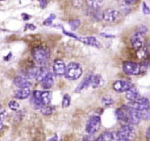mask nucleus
<instances>
[{
	"label": "nucleus",
	"mask_w": 150,
	"mask_h": 141,
	"mask_svg": "<svg viewBox=\"0 0 150 141\" xmlns=\"http://www.w3.org/2000/svg\"><path fill=\"white\" fill-rule=\"evenodd\" d=\"M131 107L135 108L140 113L142 119L149 120L150 118V102L146 98H138L132 102Z\"/></svg>",
	"instance_id": "obj_1"
},
{
	"label": "nucleus",
	"mask_w": 150,
	"mask_h": 141,
	"mask_svg": "<svg viewBox=\"0 0 150 141\" xmlns=\"http://www.w3.org/2000/svg\"><path fill=\"white\" fill-rule=\"evenodd\" d=\"M83 73L82 68L79 63L72 62L66 67L65 76L70 80H78Z\"/></svg>",
	"instance_id": "obj_2"
},
{
	"label": "nucleus",
	"mask_w": 150,
	"mask_h": 141,
	"mask_svg": "<svg viewBox=\"0 0 150 141\" xmlns=\"http://www.w3.org/2000/svg\"><path fill=\"white\" fill-rule=\"evenodd\" d=\"M33 57L38 65L45 66L49 60V51L43 47H36L32 51Z\"/></svg>",
	"instance_id": "obj_3"
},
{
	"label": "nucleus",
	"mask_w": 150,
	"mask_h": 141,
	"mask_svg": "<svg viewBox=\"0 0 150 141\" xmlns=\"http://www.w3.org/2000/svg\"><path fill=\"white\" fill-rule=\"evenodd\" d=\"M123 70L126 75H140L141 73L143 72L144 68H146L143 65L137 63H133V62H125L123 63Z\"/></svg>",
	"instance_id": "obj_4"
},
{
	"label": "nucleus",
	"mask_w": 150,
	"mask_h": 141,
	"mask_svg": "<svg viewBox=\"0 0 150 141\" xmlns=\"http://www.w3.org/2000/svg\"><path fill=\"white\" fill-rule=\"evenodd\" d=\"M116 137L117 139H125V140H132L136 137L135 128L132 127V125L125 124L118 131Z\"/></svg>",
	"instance_id": "obj_5"
},
{
	"label": "nucleus",
	"mask_w": 150,
	"mask_h": 141,
	"mask_svg": "<svg viewBox=\"0 0 150 141\" xmlns=\"http://www.w3.org/2000/svg\"><path fill=\"white\" fill-rule=\"evenodd\" d=\"M101 127V118L98 115H93L91 116L89 121L86 123L85 126V130L87 132V133H89L90 135L95 134L96 132L99 130Z\"/></svg>",
	"instance_id": "obj_6"
},
{
	"label": "nucleus",
	"mask_w": 150,
	"mask_h": 141,
	"mask_svg": "<svg viewBox=\"0 0 150 141\" xmlns=\"http://www.w3.org/2000/svg\"><path fill=\"white\" fill-rule=\"evenodd\" d=\"M32 97L38 100L44 106V105H49L52 99V93L50 91H44V92L35 91L33 92Z\"/></svg>",
	"instance_id": "obj_7"
},
{
	"label": "nucleus",
	"mask_w": 150,
	"mask_h": 141,
	"mask_svg": "<svg viewBox=\"0 0 150 141\" xmlns=\"http://www.w3.org/2000/svg\"><path fill=\"white\" fill-rule=\"evenodd\" d=\"M120 16L119 10L114 9H107L103 14V19L107 22H115Z\"/></svg>",
	"instance_id": "obj_8"
},
{
	"label": "nucleus",
	"mask_w": 150,
	"mask_h": 141,
	"mask_svg": "<svg viewBox=\"0 0 150 141\" xmlns=\"http://www.w3.org/2000/svg\"><path fill=\"white\" fill-rule=\"evenodd\" d=\"M142 120L140 113L135 108L128 106V123L130 125H137Z\"/></svg>",
	"instance_id": "obj_9"
},
{
	"label": "nucleus",
	"mask_w": 150,
	"mask_h": 141,
	"mask_svg": "<svg viewBox=\"0 0 150 141\" xmlns=\"http://www.w3.org/2000/svg\"><path fill=\"white\" fill-rule=\"evenodd\" d=\"M144 33H141L140 31H137L131 37V45L137 51L140 49L144 45Z\"/></svg>",
	"instance_id": "obj_10"
},
{
	"label": "nucleus",
	"mask_w": 150,
	"mask_h": 141,
	"mask_svg": "<svg viewBox=\"0 0 150 141\" xmlns=\"http://www.w3.org/2000/svg\"><path fill=\"white\" fill-rule=\"evenodd\" d=\"M53 72L54 75L57 76H62L65 75L66 65L64 62L61 59H56L53 64Z\"/></svg>",
	"instance_id": "obj_11"
},
{
	"label": "nucleus",
	"mask_w": 150,
	"mask_h": 141,
	"mask_svg": "<svg viewBox=\"0 0 150 141\" xmlns=\"http://www.w3.org/2000/svg\"><path fill=\"white\" fill-rule=\"evenodd\" d=\"M132 86V85L125 80H117L113 83V89L117 93H125Z\"/></svg>",
	"instance_id": "obj_12"
},
{
	"label": "nucleus",
	"mask_w": 150,
	"mask_h": 141,
	"mask_svg": "<svg viewBox=\"0 0 150 141\" xmlns=\"http://www.w3.org/2000/svg\"><path fill=\"white\" fill-rule=\"evenodd\" d=\"M115 115L117 116V119L121 122L125 124H129L128 123V106H124L122 108L118 109L115 111Z\"/></svg>",
	"instance_id": "obj_13"
},
{
	"label": "nucleus",
	"mask_w": 150,
	"mask_h": 141,
	"mask_svg": "<svg viewBox=\"0 0 150 141\" xmlns=\"http://www.w3.org/2000/svg\"><path fill=\"white\" fill-rule=\"evenodd\" d=\"M14 84L19 88H27L32 86V81L25 76H16L14 80Z\"/></svg>",
	"instance_id": "obj_14"
},
{
	"label": "nucleus",
	"mask_w": 150,
	"mask_h": 141,
	"mask_svg": "<svg viewBox=\"0 0 150 141\" xmlns=\"http://www.w3.org/2000/svg\"><path fill=\"white\" fill-rule=\"evenodd\" d=\"M54 84H55V75H54V73L48 72V74L45 75V77L41 81L42 87L45 89H50L54 85Z\"/></svg>",
	"instance_id": "obj_15"
},
{
	"label": "nucleus",
	"mask_w": 150,
	"mask_h": 141,
	"mask_svg": "<svg viewBox=\"0 0 150 141\" xmlns=\"http://www.w3.org/2000/svg\"><path fill=\"white\" fill-rule=\"evenodd\" d=\"M91 75H88L76 87L75 93H81L82 91H84L85 89H87L88 87H90L91 86Z\"/></svg>",
	"instance_id": "obj_16"
},
{
	"label": "nucleus",
	"mask_w": 150,
	"mask_h": 141,
	"mask_svg": "<svg viewBox=\"0 0 150 141\" xmlns=\"http://www.w3.org/2000/svg\"><path fill=\"white\" fill-rule=\"evenodd\" d=\"M125 98H126L129 101L134 102V101L137 100L138 98H140V93H139L138 90H137L136 87H132V86H131L129 90H127V91L125 92Z\"/></svg>",
	"instance_id": "obj_17"
},
{
	"label": "nucleus",
	"mask_w": 150,
	"mask_h": 141,
	"mask_svg": "<svg viewBox=\"0 0 150 141\" xmlns=\"http://www.w3.org/2000/svg\"><path fill=\"white\" fill-rule=\"evenodd\" d=\"M15 98L17 99H25L28 98V97L31 95V89L30 87L27 88H21L15 92Z\"/></svg>",
	"instance_id": "obj_18"
},
{
	"label": "nucleus",
	"mask_w": 150,
	"mask_h": 141,
	"mask_svg": "<svg viewBox=\"0 0 150 141\" xmlns=\"http://www.w3.org/2000/svg\"><path fill=\"white\" fill-rule=\"evenodd\" d=\"M104 83L102 75H91V86L96 89L101 87Z\"/></svg>",
	"instance_id": "obj_19"
},
{
	"label": "nucleus",
	"mask_w": 150,
	"mask_h": 141,
	"mask_svg": "<svg viewBox=\"0 0 150 141\" xmlns=\"http://www.w3.org/2000/svg\"><path fill=\"white\" fill-rule=\"evenodd\" d=\"M79 40L82 41L83 43L91 46L96 47V48H100L101 45L100 43L97 41V39L95 37H85V38H79Z\"/></svg>",
	"instance_id": "obj_20"
},
{
	"label": "nucleus",
	"mask_w": 150,
	"mask_h": 141,
	"mask_svg": "<svg viewBox=\"0 0 150 141\" xmlns=\"http://www.w3.org/2000/svg\"><path fill=\"white\" fill-rule=\"evenodd\" d=\"M48 74V71H47L46 68H45L44 66H41V68H38V72H37V75H36V80L38 81L41 82L43 80V79L45 77V75Z\"/></svg>",
	"instance_id": "obj_21"
},
{
	"label": "nucleus",
	"mask_w": 150,
	"mask_h": 141,
	"mask_svg": "<svg viewBox=\"0 0 150 141\" xmlns=\"http://www.w3.org/2000/svg\"><path fill=\"white\" fill-rule=\"evenodd\" d=\"M113 140H114V136L112 132H103V134L95 141H113Z\"/></svg>",
	"instance_id": "obj_22"
},
{
	"label": "nucleus",
	"mask_w": 150,
	"mask_h": 141,
	"mask_svg": "<svg viewBox=\"0 0 150 141\" xmlns=\"http://www.w3.org/2000/svg\"><path fill=\"white\" fill-rule=\"evenodd\" d=\"M103 3V0H87V4L91 9H99Z\"/></svg>",
	"instance_id": "obj_23"
},
{
	"label": "nucleus",
	"mask_w": 150,
	"mask_h": 141,
	"mask_svg": "<svg viewBox=\"0 0 150 141\" xmlns=\"http://www.w3.org/2000/svg\"><path fill=\"white\" fill-rule=\"evenodd\" d=\"M40 110H41L42 114L45 115H51L52 113L54 112V108L50 107L49 105H44Z\"/></svg>",
	"instance_id": "obj_24"
},
{
	"label": "nucleus",
	"mask_w": 150,
	"mask_h": 141,
	"mask_svg": "<svg viewBox=\"0 0 150 141\" xmlns=\"http://www.w3.org/2000/svg\"><path fill=\"white\" fill-rule=\"evenodd\" d=\"M148 56V50L146 49V47L142 46L140 49L137 50V56L140 59H144Z\"/></svg>",
	"instance_id": "obj_25"
},
{
	"label": "nucleus",
	"mask_w": 150,
	"mask_h": 141,
	"mask_svg": "<svg viewBox=\"0 0 150 141\" xmlns=\"http://www.w3.org/2000/svg\"><path fill=\"white\" fill-rule=\"evenodd\" d=\"M9 109L13 111H18L20 110V104L17 101H15V100H12L9 103Z\"/></svg>",
	"instance_id": "obj_26"
},
{
	"label": "nucleus",
	"mask_w": 150,
	"mask_h": 141,
	"mask_svg": "<svg viewBox=\"0 0 150 141\" xmlns=\"http://www.w3.org/2000/svg\"><path fill=\"white\" fill-rule=\"evenodd\" d=\"M102 102H103V103L105 106H109V105H112V103H113V99L110 96L106 95V96H104L103 98Z\"/></svg>",
	"instance_id": "obj_27"
},
{
	"label": "nucleus",
	"mask_w": 150,
	"mask_h": 141,
	"mask_svg": "<svg viewBox=\"0 0 150 141\" xmlns=\"http://www.w3.org/2000/svg\"><path fill=\"white\" fill-rule=\"evenodd\" d=\"M71 103V98L68 94H66L63 96V99H62V107L63 108H67L70 105Z\"/></svg>",
	"instance_id": "obj_28"
},
{
	"label": "nucleus",
	"mask_w": 150,
	"mask_h": 141,
	"mask_svg": "<svg viewBox=\"0 0 150 141\" xmlns=\"http://www.w3.org/2000/svg\"><path fill=\"white\" fill-rule=\"evenodd\" d=\"M69 26L71 27V28L73 30H76L77 28L80 26V20H73V21H70L68 22Z\"/></svg>",
	"instance_id": "obj_29"
},
{
	"label": "nucleus",
	"mask_w": 150,
	"mask_h": 141,
	"mask_svg": "<svg viewBox=\"0 0 150 141\" xmlns=\"http://www.w3.org/2000/svg\"><path fill=\"white\" fill-rule=\"evenodd\" d=\"M56 17V16L55 15H50L48 18L44 21V25H46V26H49V25H51V23H52V21H53V20L55 19Z\"/></svg>",
	"instance_id": "obj_30"
},
{
	"label": "nucleus",
	"mask_w": 150,
	"mask_h": 141,
	"mask_svg": "<svg viewBox=\"0 0 150 141\" xmlns=\"http://www.w3.org/2000/svg\"><path fill=\"white\" fill-rule=\"evenodd\" d=\"M7 116V112L3 108H0V120L1 121H4Z\"/></svg>",
	"instance_id": "obj_31"
},
{
	"label": "nucleus",
	"mask_w": 150,
	"mask_h": 141,
	"mask_svg": "<svg viewBox=\"0 0 150 141\" xmlns=\"http://www.w3.org/2000/svg\"><path fill=\"white\" fill-rule=\"evenodd\" d=\"M142 12L145 15H149L150 14V9L145 3H143V4H142Z\"/></svg>",
	"instance_id": "obj_32"
},
{
	"label": "nucleus",
	"mask_w": 150,
	"mask_h": 141,
	"mask_svg": "<svg viewBox=\"0 0 150 141\" xmlns=\"http://www.w3.org/2000/svg\"><path fill=\"white\" fill-rule=\"evenodd\" d=\"M137 1H138V0H124L125 4L126 5H134L135 4L137 3Z\"/></svg>",
	"instance_id": "obj_33"
},
{
	"label": "nucleus",
	"mask_w": 150,
	"mask_h": 141,
	"mask_svg": "<svg viewBox=\"0 0 150 141\" xmlns=\"http://www.w3.org/2000/svg\"><path fill=\"white\" fill-rule=\"evenodd\" d=\"M138 31H140L141 33H146L147 32H148V28H147V27L146 26H140L139 27V28L137 29Z\"/></svg>",
	"instance_id": "obj_34"
},
{
	"label": "nucleus",
	"mask_w": 150,
	"mask_h": 141,
	"mask_svg": "<svg viewBox=\"0 0 150 141\" xmlns=\"http://www.w3.org/2000/svg\"><path fill=\"white\" fill-rule=\"evenodd\" d=\"M38 2L42 8H45L47 5V0H38Z\"/></svg>",
	"instance_id": "obj_35"
},
{
	"label": "nucleus",
	"mask_w": 150,
	"mask_h": 141,
	"mask_svg": "<svg viewBox=\"0 0 150 141\" xmlns=\"http://www.w3.org/2000/svg\"><path fill=\"white\" fill-rule=\"evenodd\" d=\"M63 33H64V34H66V35H68V36H70V37L74 38H76V39H79V38L77 37V36H75L74 33H68V32H67V31H63Z\"/></svg>",
	"instance_id": "obj_36"
},
{
	"label": "nucleus",
	"mask_w": 150,
	"mask_h": 141,
	"mask_svg": "<svg viewBox=\"0 0 150 141\" xmlns=\"http://www.w3.org/2000/svg\"><path fill=\"white\" fill-rule=\"evenodd\" d=\"M26 28H29V29H31V30H35V29H36L35 26L33 25V24H28V25L26 26Z\"/></svg>",
	"instance_id": "obj_37"
},
{
	"label": "nucleus",
	"mask_w": 150,
	"mask_h": 141,
	"mask_svg": "<svg viewBox=\"0 0 150 141\" xmlns=\"http://www.w3.org/2000/svg\"><path fill=\"white\" fill-rule=\"evenodd\" d=\"M58 140V137H57V135H54L53 137H51L50 140L48 141H57Z\"/></svg>",
	"instance_id": "obj_38"
},
{
	"label": "nucleus",
	"mask_w": 150,
	"mask_h": 141,
	"mask_svg": "<svg viewBox=\"0 0 150 141\" xmlns=\"http://www.w3.org/2000/svg\"><path fill=\"white\" fill-rule=\"evenodd\" d=\"M146 136H147V140H148V141H150V127L148 129V131H147Z\"/></svg>",
	"instance_id": "obj_39"
},
{
	"label": "nucleus",
	"mask_w": 150,
	"mask_h": 141,
	"mask_svg": "<svg viewBox=\"0 0 150 141\" xmlns=\"http://www.w3.org/2000/svg\"><path fill=\"white\" fill-rule=\"evenodd\" d=\"M83 141H91V136H84Z\"/></svg>",
	"instance_id": "obj_40"
},
{
	"label": "nucleus",
	"mask_w": 150,
	"mask_h": 141,
	"mask_svg": "<svg viewBox=\"0 0 150 141\" xmlns=\"http://www.w3.org/2000/svg\"><path fill=\"white\" fill-rule=\"evenodd\" d=\"M22 16H23V18L25 19V20H28V18H30V16H27V14H26V13L22 14Z\"/></svg>",
	"instance_id": "obj_41"
},
{
	"label": "nucleus",
	"mask_w": 150,
	"mask_h": 141,
	"mask_svg": "<svg viewBox=\"0 0 150 141\" xmlns=\"http://www.w3.org/2000/svg\"><path fill=\"white\" fill-rule=\"evenodd\" d=\"M116 141H131L129 140H125V139H117Z\"/></svg>",
	"instance_id": "obj_42"
},
{
	"label": "nucleus",
	"mask_w": 150,
	"mask_h": 141,
	"mask_svg": "<svg viewBox=\"0 0 150 141\" xmlns=\"http://www.w3.org/2000/svg\"><path fill=\"white\" fill-rule=\"evenodd\" d=\"M3 126H4V124H3V121H1V120H0V131H1V129L3 128Z\"/></svg>",
	"instance_id": "obj_43"
}]
</instances>
